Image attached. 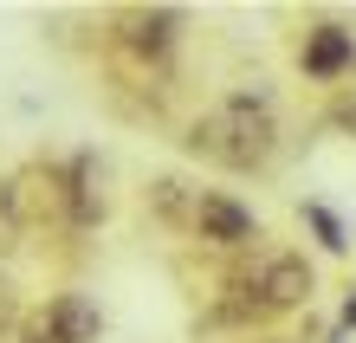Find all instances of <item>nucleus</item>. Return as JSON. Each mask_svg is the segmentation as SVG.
<instances>
[{"mask_svg": "<svg viewBox=\"0 0 356 343\" xmlns=\"http://www.w3.org/2000/svg\"><path fill=\"white\" fill-rule=\"evenodd\" d=\"M272 143H279V130H272V111L259 97H227L188 130V149L201 162H220V168H266Z\"/></svg>", "mask_w": 356, "mask_h": 343, "instance_id": "nucleus-1", "label": "nucleus"}, {"mask_svg": "<svg viewBox=\"0 0 356 343\" xmlns=\"http://www.w3.org/2000/svg\"><path fill=\"white\" fill-rule=\"evenodd\" d=\"M311 298V266L298 260V253H272V260H259L246 278H234L220 298V324H266V317L279 311H298Z\"/></svg>", "mask_w": 356, "mask_h": 343, "instance_id": "nucleus-2", "label": "nucleus"}, {"mask_svg": "<svg viewBox=\"0 0 356 343\" xmlns=\"http://www.w3.org/2000/svg\"><path fill=\"white\" fill-rule=\"evenodd\" d=\"M91 337H97V311L78 292L52 298V305H39L26 317V343H91Z\"/></svg>", "mask_w": 356, "mask_h": 343, "instance_id": "nucleus-3", "label": "nucleus"}, {"mask_svg": "<svg viewBox=\"0 0 356 343\" xmlns=\"http://www.w3.org/2000/svg\"><path fill=\"white\" fill-rule=\"evenodd\" d=\"M188 227H195L201 240H214V246H246L253 240V214L240 201H227V195H195V221Z\"/></svg>", "mask_w": 356, "mask_h": 343, "instance_id": "nucleus-4", "label": "nucleus"}, {"mask_svg": "<svg viewBox=\"0 0 356 343\" xmlns=\"http://www.w3.org/2000/svg\"><path fill=\"white\" fill-rule=\"evenodd\" d=\"M117 46L123 52H136V58H149V65H162V58L175 52V13H123V33H117Z\"/></svg>", "mask_w": 356, "mask_h": 343, "instance_id": "nucleus-5", "label": "nucleus"}, {"mask_svg": "<svg viewBox=\"0 0 356 343\" xmlns=\"http://www.w3.org/2000/svg\"><path fill=\"white\" fill-rule=\"evenodd\" d=\"M298 58H305V72H311V78H337L350 58H356V33H343V26H311Z\"/></svg>", "mask_w": 356, "mask_h": 343, "instance_id": "nucleus-6", "label": "nucleus"}, {"mask_svg": "<svg viewBox=\"0 0 356 343\" xmlns=\"http://www.w3.org/2000/svg\"><path fill=\"white\" fill-rule=\"evenodd\" d=\"M330 123H337V130H350V136H356V84H350V91H343L337 104H330Z\"/></svg>", "mask_w": 356, "mask_h": 343, "instance_id": "nucleus-7", "label": "nucleus"}, {"mask_svg": "<svg viewBox=\"0 0 356 343\" xmlns=\"http://www.w3.org/2000/svg\"><path fill=\"white\" fill-rule=\"evenodd\" d=\"M311 227H318V233H324V246H330V253H337V246H343V233H337V221H330V214H324V207H311Z\"/></svg>", "mask_w": 356, "mask_h": 343, "instance_id": "nucleus-8", "label": "nucleus"}, {"mask_svg": "<svg viewBox=\"0 0 356 343\" xmlns=\"http://www.w3.org/2000/svg\"><path fill=\"white\" fill-rule=\"evenodd\" d=\"M13 317H19V305H13V285H7V278H0V330H7Z\"/></svg>", "mask_w": 356, "mask_h": 343, "instance_id": "nucleus-9", "label": "nucleus"}]
</instances>
